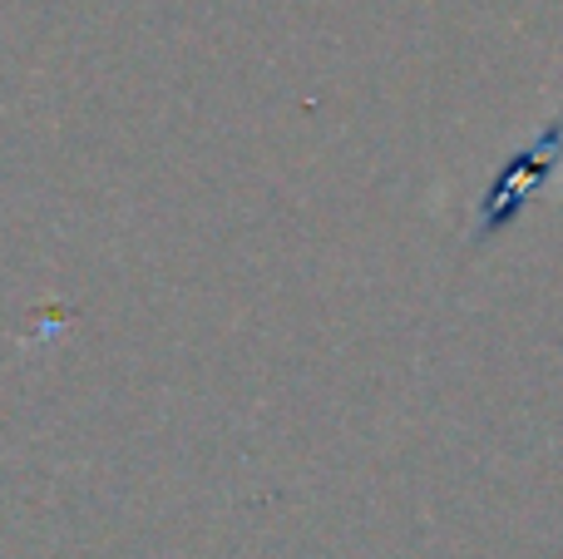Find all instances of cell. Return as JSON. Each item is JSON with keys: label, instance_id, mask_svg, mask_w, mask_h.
Segmentation results:
<instances>
[{"label": "cell", "instance_id": "cell-1", "mask_svg": "<svg viewBox=\"0 0 563 559\" xmlns=\"http://www.w3.org/2000/svg\"><path fill=\"white\" fill-rule=\"evenodd\" d=\"M559 144H563V129H549L544 139H539L529 154H519V164L509 168V174H499V184L489 188L485 198V218H479V233H485L489 223H509V213H515V194H525V188H539L544 184V174L559 164Z\"/></svg>", "mask_w": 563, "mask_h": 559}]
</instances>
